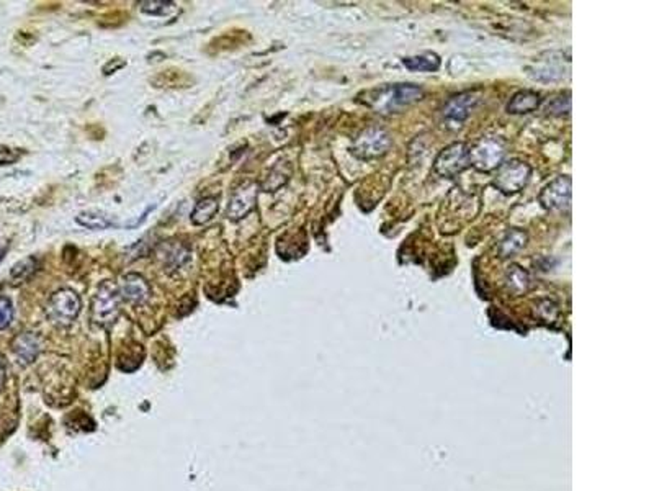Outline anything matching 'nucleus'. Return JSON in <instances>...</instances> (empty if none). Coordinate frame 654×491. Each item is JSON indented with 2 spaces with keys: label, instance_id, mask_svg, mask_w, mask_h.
Segmentation results:
<instances>
[{
  "label": "nucleus",
  "instance_id": "cd10ccee",
  "mask_svg": "<svg viewBox=\"0 0 654 491\" xmlns=\"http://www.w3.org/2000/svg\"><path fill=\"white\" fill-rule=\"evenodd\" d=\"M8 249V244L6 241H0V260L3 259V256H6V252Z\"/></svg>",
  "mask_w": 654,
  "mask_h": 491
},
{
  "label": "nucleus",
  "instance_id": "a211bd4d",
  "mask_svg": "<svg viewBox=\"0 0 654 491\" xmlns=\"http://www.w3.org/2000/svg\"><path fill=\"white\" fill-rule=\"evenodd\" d=\"M159 256L164 260V265H167L169 269H180L190 260L189 249L182 244L162 246V252H159Z\"/></svg>",
  "mask_w": 654,
  "mask_h": 491
},
{
  "label": "nucleus",
  "instance_id": "bb28decb",
  "mask_svg": "<svg viewBox=\"0 0 654 491\" xmlns=\"http://www.w3.org/2000/svg\"><path fill=\"white\" fill-rule=\"evenodd\" d=\"M124 64H126V63H124V61H119V63H118V64H113V61H110V63H108V64H106V66H105V68H104V73L106 74V76H110V74H111V73H115V70H118V69H122V68H123V66H124Z\"/></svg>",
  "mask_w": 654,
  "mask_h": 491
},
{
  "label": "nucleus",
  "instance_id": "f3484780",
  "mask_svg": "<svg viewBox=\"0 0 654 491\" xmlns=\"http://www.w3.org/2000/svg\"><path fill=\"white\" fill-rule=\"evenodd\" d=\"M530 284H532L530 276H528V272H525L522 267H519V265H512V267H509V271H507L506 273L507 290L512 291L514 295H522L525 293V291H528Z\"/></svg>",
  "mask_w": 654,
  "mask_h": 491
},
{
  "label": "nucleus",
  "instance_id": "9d476101",
  "mask_svg": "<svg viewBox=\"0 0 654 491\" xmlns=\"http://www.w3.org/2000/svg\"><path fill=\"white\" fill-rule=\"evenodd\" d=\"M479 100L481 99H479V95L476 94V92H463V94L452 97V99L445 104L443 117L455 123L465 122L466 118L470 117L471 110L479 104Z\"/></svg>",
  "mask_w": 654,
  "mask_h": 491
},
{
  "label": "nucleus",
  "instance_id": "393cba45",
  "mask_svg": "<svg viewBox=\"0 0 654 491\" xmlns=\"http://www.w3.org/2000/svg\"><path fill=\"white\" fill-rule=\"evenodd\" d=\"M569 110H571V108L563 107V97H556V99L548 102V105H546V112L551 113V115L569 113Z\"/></svg>",
  "mask_w": 654,
  "mask_h": 491
},
{
  "label": "nucleus",
  "instance_id": "5701e85b",
  "mask_svg": "<svg viewBox=\"0 0 654 491\" xmlns=\"http://www.w3.org/2000/svg\"><path fill=\"white\" fill-rule=\"evenodd\" d=\"M13 321V305L8 296H0V329H6Z\"/></svg>",
  "mask_w": 654,
  "mask_h": 491
},
{
  "label": "nucleus",
  "instance_id": "20e7f679",
  "mask_svg": "<svg viewBox=\"0 0 654 491\" xmlns=\"http://www.w3.org/2000/svg\"><path fill=\"white\" fill-rule=\"evenodd\" d=\"M532 167L527 162L512 159V161L502 162L497 169L496 179H494V187L501 190L506 195L517 193L527 185L530 179Z\"/></svg>",
  "mask_w": 654,
  "mask_h": 491
},
{
  "label": "nucleus",
  "instance_id": "423d86ee",
  "mask_svg": "<svg viewBox=\"0 0 654 491\" xmlns=\"http://www.w3.org/2000/svg\"><path fill=\"white\" fill-rule=\"evenodd\" d=\"M470 167L468 146L465 143H453L440 151L434 162V171L443 179H453Z\"/></svg>",
  "mask_w": 654,
  "mask_h": 491
},
{
  "label": "nucleus",
  "instance_id": "f257e3e1",
  "mask_svg": "<svg viewBox=\"0 0 654 491\" xmlns=\"http://www.w3.org/2000/svg\"><path fill=\"white\" fill-rule=\"evenodd\" d=\"M422 97H424V90L419 86L398 84V86L386 87L378 92L376 97H372L368 100V105L376 110H383V112H394L401 107H409V105L416 104Z\"/></svg>",
  "mask_w": 654,
  "mask_h": 491
},
{
  "label": "nucleus",
  "instance_id": "412c9836",
  "mask_svg": "<svg viewBox=\"0 0 654 491\" xmlns=\"http://www.w3.org/2000/svg\"><path fill=\"white\" fill-rule=\"evenodd\" d=\"M140 8L142 13L151 17H166L169 13L177 10L175 3L164 2V0H148V2H141Z\"/></svg>",
  "mask_w": 654,
  "mask_h": 491
},
{
  "label": "nucleus",
  "instance_id": "4468645a",
  "mask_svg": "<svg viewBox=\"0 0 654 491\" xmlns=\"http://www.w3.org/2000/svg\"><path fill=\"white\" fill-rule=\"evenodd\" d=\"M525 244H527V233L522 229H510L497 244V252H499L501 258H510V256L517 254L520 249H523Z\"/></svg>",
  "mask_w": 654,
  "mask_h": 491
},
{
  "label": "nucleus",
  "instance_id": "b1692460",
  "mask_svg": "<svg viewBox=\"0 0 654 491\" xmlns=\"http://www.w3.org/2000/svg\"><path fill=\"white\" fill-rule=\"evenodd\" d=\"M20 157H21V153L19 151V149L0 146V166H10V164L19 161Z\"/></svg>",
  "mask_w": 654,
  "mask_h": 491
},
{
  "label": "nucleus",
  "instance_id": "f8f14e48",
  "mask_svg": "<svg viewBox=\"0 0 654 491\" xmlns=\"http://www.w3.org/2000/svg\"><path fill=\"white\" fill-rule=\"evenodd\" d=\"M12 347L20 362L31 364L38 357L39 351H41V340L35 333H21L13 340Z\"/></svg>",
  "mask_w": 654,
  "mask_h": 491
},
{
  "label": "nucleus",
  "instance_id": "dca6fc26",
  "mask_svg": "<svg viewBox=\"0 0 654 491\" xmlns=\"http://www.w3.org/2000/svg\"><path fill=\"white\" fill-rule=\"evenodd\" d=\"M218 208H220V202H218L216 197H204L200 200L197 205H195L193 211H191V223L193 224H204L208 221H211L215 218V215L218 213Z\"/></svg>",
  "mask_w": 654,
  "mask_h": 491
},
{
  "label": "nucleus",
  "instance_id": "4be33fe9",
  "mask_svg": "<svg viewBox=\"0 0 654 491\" xmlns=\"http://www.w3.org/2000/svg\"><path fill=\"white\" fill-rule=\"evenodd\" d=\"M288 175H290V174L285 171L283 164H278L277 167H273V169L270 171V174H269V177H267V180L264 184H262V189H264L265 192H277V190L282 187V185H285L288 182V179H290Z\"/></svg>",
  "mask_w": 654,
  "mask_h": 491
},
{
  "label": "nucleus",
  "instance_id": "6e6552de",
  "mask_svg": "<svg viewBox=\"0 0 654 491\" xmlns=\"http://www.w3.org/2000/svg\"><path fill=\"white\" fill-rule=\"evenodd\" d=\"M257 192H259V187L252 180H247V182H242L239 187H235L233 195L229 198L226 216L231 221H239L244 216H247L256 206Z\"/></svg>",
  "mask_w": 654,
  "mask_h": 491
},
{
  "label": "nucleus",
  "instance_id": "39448f33",
  "mask_svg": "<svg viewBox=\"0 0 654 491\" xmlns=\"http://www.w3.org/2000/svg\"><path fill=\"white\" fill-rule=\"evenodd\" d=\"M82 303L79 295L70 289H61L51 295L48 303V316L59 326H68L81 313Z\"/></svg>",
  "mask_w": 654,
  "mask_h": 491
},
{
  "label": "nucleus",
  "instance_id": "2eb2a0df",
  "mask_svg": "<svg viewBox=\"0 0 654 491\" xmlns=\"http://www.w3.org/2000/svg\"><path fill=\"white\" fill-rule=\"evenodd\" d=\"M75 221H77L81 227L88 228V229H106L111 227H117V223H115V220L111 218L110 215H106L104 213V211H99V210L82 211V213L77 215Z\"/></svg>",
  "mask_w": 654,
  "mask_h": 491
},
{
  "label": "nucleus",
  "instance_id": "a878e982",
  "mask_svg": "<svg viewBox=\"0 0 654 491\" xmlns=\"http://www.w3.org/2000/svg\"><path fill=\"white\" fill-rule=\"evenodd\" d=\"M6 378H7V365H6V359L0 354V392H2L3 385H6Z\"/></svg>",
  "mask_w": 654,
  "mask_h": 491
},
{
  "label": "nucleus",
  "instance_id": "1a4fd4ad",
  "mask_svg": "<svg viewBox=\"0 0 654 491\" xmlns=\"http://www.w3.org/2000/svg\"><path fill=\"white\" fill-rule=\"evenodd\" d=\"M540 203L545 210H566L571 203V179L568 175L556 177L540 193Z\"/></svg>",
  "mask_w": 654,
  "mask_h": 491
},
{
  "label": "nucleus",
  "instance_id": "f03ea898",
  "mask_svg": "<svg viewBox=\"0 0 654 491\" xmlns=\"http://www.w3.org/2000/svg\"><path fill=\"white\" fill-rule=\"evenodd\" d=\"M119 303L122 295L118 287L113 282L105 280L92 300V321L102 327L115 325L119 315Z\"/></svg>",
  "mask_w": 654,
  "mask_h": 491
},
{
  "label": "nucleus",
  "instance_id": "ddd939ff",
  "mask_svg": "<svg viewBox=\"0 0 654 491\" xmlns=\"http://www.w3.org/2000/svg\"><path fill=\"white\" fill-rule=\"evenodd\" d=\"M541 97L533 90H520L507 104V112L512 115H523L535 112L540 107Z\"/></svg>",
  "mask_w": 654,
  "mask_h": 491
},
{
  "label": "nucleus",
  "instance_id": "6ab92c4d",
  "mask_svg": "<svg viewBox=\"0 0 654 491\" xmlns=\"http://www.w3.org/2000/svg\"><path fill=\"white\" fill-rule=\"evenodd\" d=\"M403 64L411 70H419V73H434L440 68V57L435 52H424L419 56L404 57Z\"/></svg>",
  "mask_w": 654,
  "mask_h": 491
},
{
  "label": "nucleus",
  "instance_id": "9b49d317",
  "mask_svg": "<svg viewBox=\"0 0 654 491\" xmlns=\"http://www.w3.org/2000/svg\"><path fill=\"white\" fill-rule=\"evenodd\" d=\"M119 295L123 300L133 305H142L149 300L151 287L144 277L137 273H128L122 278V284L118 287Z\"/></svg>",
  "mask_w": 654,
  "mask_h": 491
},
{
  "label": "nucleus",
  "instance_id": "7ed1b4c3",
  "mask_svg": "<svg viewBox=\"0 0 654 491\" xmlns=\"http://www.w3.org/2000/svg\"><path fill=\"white\" fill-rule=\"evenodd\" d=\"M470 166L479 172H491L499 169L504 162L506 146L497 138H483L468 149Z\"/></svg>",
  "mask_w": 654,
  "mask_h": 491
},
{
  "label": "nucleus",
  "instance_id": "0eeeda50",
  "mask_svg": "<svg viewBox=\"0 0 654 491\" xmlns=\"http://www.w3.org/2000/svg\"><path fill=\"white\" fill-rule=\"evenodd\" d=\"M391 148L389 135L381 128H368L352 146V153L360 159H375L388 153Z\"/></svg>",
  "mask_w": 654,
  "mask_h": 491
},
{
  "label": "nucleus",
  "instance_id": "aec40b11",
  "mask_svg": "<svg viewBox=\"0 0 654 491\" xmlns=\"http://www.w3.org/2000/svg\"><path fill=\"white\" fill-rule=\"evenodd\" d=\"M37 267H38V260L35 259L33 256L20 260V262H17L15 265H13L10 271L12 282L13 284H21V282L28 280V278L35 273V271H37Z\"/></svg>",
  "mask_w": 654,
  "mask_h": 491
}]
</instances>
